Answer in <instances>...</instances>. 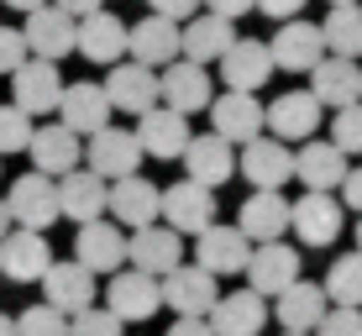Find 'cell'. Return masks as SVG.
<instances>
[{
	"label": "cell",
	"instance_id": "484cf974",
	"mask_svg": "<svg viewBox=\"0 0 362 336\" xmlns=\"http://www.w3.org/2000/svg\"><path fill=\"white\" fill-rule=\"evenodd\" d=\"M127 53H132V64H147V69L173 64V58H179V21L147 11L136 27H127Z\"/></svg>",
	"mask_w": 362,
	"mask_h": 336
},
{
	"label": "cell",
	"instance_id": "c3c4849f",
	"mask_svg": "<svg viewBox=\"0 0 362 336\" xmlns=\"http://www.w3.org/2000/svg\"><path fill=\"white\" fill-rule=\"evenodd\" d=\"M341 200H346V210H362V168H346V179H341Z\"/></svg>",
	"mask_w": 362,
	"mask_h": 336
},
{
	"label": "cell",
	"instance_id": "d590c367",
	"mask_svg": "<svg viewBox=\"0 0 362 336\" xmlns=\"http://www.w3.org/2000/svg\"><path fill=\"white\" fill-rule=\"evenodd\" d=\"M320 42L336 58H362V6H331L326 21H320Z\"/></svg>",
	"mask_w": 362,
	"mask_h": 336
},
{
	"label": "cell",
	"instance_id": "e575fe53",
	"mask_svg": "<svg viewBox=\"0 0 362 336\" xmlns=\"http://www.w3.org/2000/svg\"><path fill=\"white\" fill-rule=\"evenodd\" d=\"M273 315H279V326L284 331H315L320 326V315H326V289H320V284H310V279H294L289 289H279L273 294Z\"/></svg>",
	"mask_w": 362,
	"mask_h": 336
},
{
	"label": "cell",
	"instance_id": "52a82bcc",
	"mask_svg": "<svg viewBox=\"0 0 362 336\" xmlns=\"http://www.w3.org/2000/svg\"><path fill=\"white\" fill-rule=\"evenodd\" d=\"M341 200H336V195H326V190H310L305 200H294L289 205V231L299 236V242L305 247H331L336 236H341Z\"/></svg>",
	"mask_w": 362,
	"mask_h": 336
},
{
	"label": "cell",
	"instance_id": "f6af8a7d",
	"mask_svg": "<svg viewBox=\"0 0 362 336\" xmlns=\"http://www.w3.org/2000/svg\"><path fill=\"white\" fill-rule=\"evenodd\" d=\"M252 11H263V16H273V21H289V16L305 11V0H252Z\"/></svg>",
	"mask_w": 362,
	"mask_h": 336
},
{
	"label": "cell",
	"instance_id": "3957f363",
	"mask_svg": "<svg viewBox=\"0 0 362 336\" xmlns=\"http://www.w3.org/2000/svg\"><path fill=\"white\" fill-rule=\"evenodd\" d=\"M158 216L179 236H199L216 221V190H205V184H194V179H179V184H168V190L158 195Z\"/></svg>",
	"mask_w": 362,
	"mask_h": 336
},
{
	"label": "cell",
	"instance_id": "9a60e30c",
	"mask_svg": "<svg viewBox=\"0 0 362 336\" xmlns=\"http://www.w3.org/2000/svg\"><path fill=\"white\" fill-rule=\"evenodd\" d=\"M163 294H158V279L153 273H136V268H116L110 273V289H105V310L127 326V320H147L158 315Z\"/></svg>",
	"mask_w": 362,
	"mask_h": 336
},
{
	"label": "cell",
	"instance_id": "f907efd6",
	"mask_svg": "<svg viewBox=\"0 0 362 336\" xmlns=\"http://www.w3.org/2000/svg\"><path fill=\"white\" fill-rule=\"evenodd\" d=\"M0 6H11V11H21V16H27L32 6H42V0H0Z\"/></svg>",
	"mask_w": 362,
	"mask_h": 336
},
{
	"label": "cell",
	"instance_id": "f1b7e54d",
	"mask_svg": "<svg viewBox=\"0 0 362 336\" xmlns=\"http://www.w3.org/2000/svg\"><path fill=\"white\" fill-rule=\"evenodd\" d=\"M179 163H184V179L205 184V190H216V184H226L231 173H236L231 142H221L216 132H210V137H189V142H184V153H179Z\"/></svg>",
	"mask_w": 362,
	"mask_h": 336
},
{
	"label": "cell",
	"instance_id": "cb8c5ba5",
	"mask_svg": "<svg viewBox=\"0 0 362 336\" xmlns=\"http://www.w3.org/2000/svg\"><path fill=\"white\" fill-rule=\"evenodd\" d=\"M205 320H210L216 336H257L268 326V305H263V294H252V289L216 294V305L205 310Z\"/></svg>",
	"mask_w": 362,
	"mask_h": 336
},
{
	"label": "cell",
	"instance_id": "9c48e42d",
	"mask_svg": "<svg viewBox=\"0 0 362 336\" xmlns=\"http://www.w3.org/2000/svg\"><path fill=\"white\" fill-rule=\"evenodd\" d=\"M53 263V247H47V231H27V226H11L0 236V279H16V284H37Z\"/></svg>",
	"mask_w": 362,
	"mask_h": 336
},
{
	"label": "cell",
	"instance_id": "30bf717a",
	"mask_svg": "<svg viewBox=\"0 0 362 336\" xmlns=\"http://www.w3.org/2000/svg\"><path fill=\"white\" fill-rule=\"evenodd\" d=\"M320 105L310 90H284L273 105H263V132L279 137V142H305V137H315L320 127Z\"/></svg>",
	"mask_w": 362,
	"mask_h": 336
},
{
	"label": "cell",
	"instance_id": "7c38bea8",
	"mask_svg": "<svg viewBox=\"0 0 362 336\" xmlns=\"http://www.w3.org/2000/svg\"><path fill=\"white\" fill-rule=\"evenodd\" d=\"M158 294H163V305L173 315H205L221 289H216V273H205L199 263H179L158 279Z\"/></svg>",
	"mask_w": 362,
	"mask_h": 336
},
{
	"label": "cell",
	"instance_id": "7402d4cb",
	"mask_svg": "<svg viewBox=\"0 0 362 336\" xmlns=\"http://www.w3.org/2000/svg\"><path fill=\"white\" fill-rule=\"evenodd\" d=\"M110 110H127V116H142L147 105H158V69L147 64H110V79H100Z\"/></svg>",
	"mask_w": 362,
	"mask_h": 336
},
{
	"label": "cell",
	"instance_id": "7dc6e473",
	"mask_svg": "<svg viewBox=\"0 0 362 336\" xmlns=\"http://www.w3.org/2000/svg\"><path fill=\"white\" fill-rule=\"evenodd\" d=\"M205 11H216V16H226V21H236V16H247L252 11V0H199Z\"/></svg>",
	"mask_w": 362,
	"mask_h": 336
},
{
	"label": "cell",
	"instance_id": "6da1fadb",
	"mask_svg": "<svg viewBox=\"0 0 362 336\" xmlns=\"http://www.w3.org/2000/svg\"><path fill=\"white\" fill-rule=\"evenodd\" d=\"M58 95H64V74H58V64L27 53L16 69H11V105H16V110H27V116H53Z\"/></svg>",
	"mask_w": 362,
	"mask_h": 336
},
{
	"label": "cell",
	"instance_id": "2e32d148",
	"mask_svg": "<svg viewBox=\"0 0 362 336\" xmlns=\"http://www.w3.org/2000/svg\"><path fill=\"white\" fill-rule=\"evenodd\" d=\"M205 110H210V127H216V137H221V142H231V147L263 137V100H257V95H247V90L216 95Z\"/></svg>",
	"mask_w": 362,
	"mask_h": 336
},
{
	"label": "cell",
	"instance_id": "44dd1931",
	"mask_svg": "<svg viewBox=\"0 0 362 336\" xmlns=\"http://www.w3.org/2000/svg\"><path fill=\"white\" fill-rule=\"evenodd\" d=\"M242 173H247L252 190H284V184L294 179L289 142H279V137H252V142H242Z\"/></svg>",
	"mask_w": 362,
	"mask_h": 336
},
{
	"label": "cell",
	"instance_id": "e0dca14e",
	"mask_svg": "<svg viewBox=\"0 0 362 336\" xmlns=\"http://www.w3.org/2000/svg\"><path fill=\"white\" fill-rule=\"evenodd\" d=\"M84 163H90V173H100V179H127V173L142 168V147H136L132 132L121 127H100L90 132V147H84Z\"/></svg>",
	"mask_w": 362,
	"mask_h": 336
},
{
	"label": "cell",
	"instance_id": "277c9868",
	"mask_svg": "<svg viewBox=\"0 0 362 336\" xmlns=\"http://www.w3.org/2000/svg\"><path fill=\"white\" fill-rule=\"evenodd\" d=\"M6 210H11V226H27V231H47L58 221V179L47 173H21L6 195Z\"/></svg>",
	"mask_w": 362,
	"mask_h": 336
},
{
	"label": "cell",
	"instance_id": "4316f807",
	"mask_svg": "<svg viewBox=\"0 0 362 336\" xmlns=\"http://www.w3.org/2000/svg\"><path fill=\"white\" fill-rule=\"evenodd\" d=\"M231 42H236L231 21L216 16V11H205V16L194 11L189 21H179V58H189V64H216Z\"/></svg>",
	"mask_w": 362,
	"mask_h": 336
},
{
	"label": "cell",
	"instance_id": "5b68a950",
	"mask_svg": "<svg viewBox=\"0 0 362 336\" xmlns=\"http://www.w3.org/2000/svg\"><path fill=\"white\" fill-rule=\"evenodd\" d=\"M268 58H273V69H284V74H310L326 58V42H320V27L315 21H279V32L268 37Z\"/></svg>",
	"mask_w": 362,
	"mask_h": 336
},
{
	"label": "cell",
	"instance_id": "4dcf8cb0",
	"mask_svg": "<svg viewBox=\"0 0 362 336\" xmlns=\"http://www.w3.org/2000/svg\"><path fill=\"white\" fill-rule=\"evenodd\" d=\"M310 95H315L320 105H331V110L362 100V69H357V58H336V53L320 58V64L310 69Z\"/></svg>",
	"mask_w": 362,
	"mask_h": 336
},
{
	"label": "cell",
	"instance_id": "db71d44e",
	"mask_svg": "<svg viewBox=\"0 0 362 336\" xmlns=\"http://www.w3.org/2000/svg\"><path fill=\"white\" fill-rule=\"evenodd\" d=\"M357 253H362V221H357Z\"/></svg>",
	"mask_w": 362,
	"mask_h": 336
},
{
	"label": "cell",
	"instance_id": "d6986e66",
	"mask_svg": "<svg viewBox=\"0 0 362 336\" xmlns=\"http://www.w3.org/2000/svg\"><path fill=\"white\" fill-rule=\"evenodd\" d=\"M136 147H142V158H179L184 142H189V116H179V110L168 105H147L142 116H136Z\"/></svg>",
	"mask_w": 362,
	"mask_h": 336
},
{
	"label": "cell",
	"instance_id": "ab89813d",
	"mask_svg": "<svg viewBox=\"0 0 362 336\" xmlns=\"http://www.w3.org/2000/svg\"><path fill=\"white\" fill-rule=\"evenodd\" d=\"M32 142V116L16 105H0V158L6 153H27Z\"/></svg>",
	"mask_w": 362,
	"mask_h": 336
},
{
	"label": "cell",
	"instance_id": "ffe728a7",
	"mask_svg": "<svg viewBox=\"0 0 362 336\" xmlns=\"http://www.w3.org/2000/svg\"><path fill=\"white\" fill-rule=\"evenodd\" d=\"M74 47H79L90 64H121V53H127V21L100 6V11L74 21Z\"/></svg>",
	"mask_w": 362,
	"mask_h": 336
},
{
	"label": "cell",
	"instance_id": "9f6ffc18",
	"mask_svg": "<svg viewBox=\"0 0 362 336\" xmlns=\"http://www.w3.org/2000/svg\"><path fill=\"white\" fill-rule=\"evenodd\" d=\"M331 6H352V0H331Z\"/></svg>",
	"mask_w": 362,
	"mask_h": 336
},
{
	"label": "cell",
	"instance_id": "ac0fdd59",
	"mask_svg": "<svg viewBox=\"0 0 362 336\" xmlns=\"http://www.w3.org/2000/svg\"><path fill=\"white\" fill-rule=\"evenodd\" d=\"M74 263H84L90 273H116L127 263V231H121L110 216L84 221L79 236H74Z\"/></svg>",
	"mask_w": 362,
	"mask_h": 336
},
{
	"label": "cell",
	"instance_id": "d4e9b609",
	"mask_svg": "<svg viewBox=\"0 0 362 336\" xmlns=\"http://www.w3.org/2000/svg\"><path fill=\"white\" fill-rule=\"evenodd\" d=\"M58 121H64L69 132H79V137L110 127V100H105V90H100L95 79L64 84V95H58Z\"/></svg>",
	"mask_w": 362,
	"mask_h": 336
},
{
	"label": "cell",
	"instance_id": "11a10c76",
	"mask_svg": "<svg viewBox=\"0 0 362 336\" xmlns=\"http://www.w3.org/2000/svg\"><path fill=\"white\" fill-rule=\"evenodd\" d=\"M284 336H310V331H284Z\"/></svg>",
	"mask_w": 362,
	"mask_h": 336
},
{
	"label": "cell",
	"instance_id": "1f68e13d",
	"mask_svg": "<svg viewBox=\"0 0 362 336\" xmlns=\"http://www.w3.org/2000/svg\"><path fill=\"white\" fill-rule=\"evenodd\" d=\"M58 216H69V221H100L105 216V179L90 168H69V173H58Z\"/></svg>",
	"mask_w": 362,
	"mask_h": 336
},
{
	"label": "cell",
	"instance_id": "74e56055",
	"mask_svg": "<svg viewBox=\"0 0 362 336\" xmlns=\"http://www.w3.org/2000/svg\"><path fill=\"white\" fill-rule=\"evenodd\" d=\"M331 142L341 147L346 158H362V100H352V105L336 110V121H331Z\"/></svg>",
	"mask_w": 362,
	"mask_h": 336
},
{
	"label": "cell",
	"instance_id": "5bb4252c",
	"mask_svg": "<svg viewBox=\"0 0 362 336\" xmlns=\"http://www.w3.org/2000/svg\"><path fill=\"white\" fill-rule=\"evenodd\" d=\"M37 284H42V305H53L58 315H79V310L95 305V294H100L95 289V273L84 263H74V257H69V263H58V257H53Z\"/></svg>",
	"mask_w": 362,
	"mask_h": 336
},
{
	"label": "cell",
	"instance_id": "681fc988",
	"mask_svg": "<svg viewBox=\"0 0 362 336\" xmlns=\"http://www.w3.org/2000/svg\"><path fill=\"white\" fill-rule=\"evenodd\" d=\"M53 6H58V11H69V16L79 21V16H90V11H100L105 0H53Z\"/></svg>",
	"mask_w": 362,
	"mask_h": 336
},
{
	"label": "cell",
	"instance_id": "603a6c76",
	"mask_svg": "<svg viewBox=\"0 0 362 336\" xmlns=\"http://www.w3.org/2000/svg\"><path fill=\"white\" fill-rule=\"evenodd\" d=\"M216 64H221V84H226V90H247V95H257L268 84V74H273L268 42H252V37H236Z\"/></svg>",
	"mask_w": 362,
	"mask_h": 336
},
{
	"label": "cell",
	"instance_id": "f5cc1de1",
	"mask_svg": "<svg viewBox=\"0 0 362 336\" xmlns=\"http://www.w3.org/2000/svg\"><path fill=\"white\" fill-rule=\"evenodd\" d=\"M0 336H16V320L11 315H0Z\"/></svg>",
	"mask_w": 362,
	"mask_h": 336
},
{
	"label": "cell",
	"instance_id": "8fae6325",
	"mask_svg": "<svg viewBox=\"0 0 362 336\" xmlns=\"http://www.w3.org/2000/svg\"><path fill=\"white\" fill-rule=\"evenodd\" d=\"M158 184L153 179H142V173H127V179H110L105 184V216L116 221V226H147V221H158Z\"/></svg>",
	"mask_w": 362,
	"mask_h": 336
},
{
	"label": "cell",
	"instance_id": "f35d334b",
	"mask_svg": "<svg viewBox=\"0 0 362 336\" xmlns=\"http://www.w3.org/2000/svg\"><path fill=\"white\" fill-rule=\"evenodd\" d=\"M16 336H69V315H58L53 305H27L16 315Z\"/></svg>",
	"mask_w": 362,
	"mask_h": 336
},
{
	"label": "cell",
	"instance_id": "4fadbf2b",
	"mask_svg": "<svg viewBox=\"0 0 362 336\" xmlns=\"http://www.w3.org/2000/svg\"><path fill=\"white\" fill-rule=\"evenodd\" d=\"M21 37H27V53H32V58L58 64V58L74 53V16H69V11H58L53 0H42V6L27 11V27H21Z\"/></svg>",
	"mask_w": 362,
	"mask_h": 336
},
{
	"label": "cell",
	"instance_id": "83f0119b",
	"mask_svg": "<svg viewBox=\"0 0 362 336\" xmlns=\"http://www.w3.org/2000/svg\"><path fill=\"white\" fill-rule=\"evenodd\" d=\"M27 153H32V168H37V173H47V179H58V173H69V168H79V163H84L79 132H69L64 121H58V127H32Z\"/></svg>",
	"mask_w": 362,
	"mask_h": 336
},
{
	"label": "cell",
	"instance_id": "836d02e7",
	"mask_svg": "<svg viewBox=\"0 0 362 336\" xmlns=\"http://www.w3.org/2000/svg\"><path fill=\"white\" fill-rule=\"evenodd\" d=\"M236 231L247 242H273V236L289 231V200H284V190H252V200H242Z\"/></svg>",
	"mask_w": 362,
	"mask_h": 336
},
{
	"label": "cell",
	"instance_id": "ba28073f",
	"mask_svg": "<svg viewBox=\"0 0 362 336\" xmlns=\"http://www.w3.org/2000/svg\"><path fill=\"white\" fill-rule=\"evenodd\" d=\"M127 263L136 273H153V279H163L168 268L184 263V236L173 226H158V221H147V226H136L127 236Z\"/></svg>",
	"mask_w": 362,
	"mask_h": 336
},
{
	"label": "cell",
	"instance_id": "8992f818",
	"mask_svg": "<svg viewBox=\"0 0 362 336\" xmlns=\"http://www.w3.org/2000/svg\"><path fill=\"white\" fill-rule=\"evenodd\" d=\"M247 289L252 294H279V289H289V284L299 279V253L284 236H273V242H252V253H247Z\"/></svg>",
	"mask_w": 362,
	"mask_h": 336
},
{
	"label": "cell",
	"instance_id": "ee69618b",
	"mask_svg": "<svg viewBox=\"0 0 362 336\" xmlns=\"http://www.w3.org/2000/svg\"><path fill=\"white\" fill-rule=\"evenodd\" d=\"M153 6V16H168V21H189L199 11V0H147Z\"/></svg>",
	"mask_w": 362,
	"mask_h": 336
},
{
	"label": "cell",
	"instance_id": "d6a6232c",
	"mask_svg": "<svg viewBox=\"0 0 362 336\" xmlns=\"http://www.w3.org/2000/svg\"><path fill=\"white\" fill-rule=\"evenodd\" d=\"M194 242H199V247H194V253H199V268L216 273V279H221V273H242V268H247V253H252V242H247L236 226H221V221H210Z\"/></svg>",
	"mask_w": 362,
	"mask_h": 336
},
{
	"label": "cell",
	"instance_id": "7a4b0ae2",
	"mask_svg": "<svg viewBox=\"0 0 362 336\" xmlns=\"http://www.w3.org/2000/svg\"><path fill=\"white\" fill-rule=\"evenodd\" d=\"M210 100H216V90H210V74L205 64H189V58H173V64L158 69V105L179 110V116H199Z\"/></svg>",
	"mask_w": 362,
	"mask_h": 336
},
{
	"label": "cell",
	"instance_id": "8d00e7d4",
	"mask_svg": "<svg viewBox=\"0 0 362 336\" xmlns=\"http://www.w3.org/2000/svg\"><path fill=\"white\" fill-rule=\"evenodd\" d=\"M326 300L336 305H362V253H341L336 263L326 268Z\"/></svg>",
	"mask_w": 362,
	"mask_h": 336
},
{
	"label": "cell",
	"instance_id": "b9f144b4",
	"mask_svg": "<svg viewBox=\"0 0 362 336\" xmlns=\"http://www.w3.org/2000/svg\"><path fill=\"white\" fill-rule=\"evenodd\" d=\"M315 336H362V305H336L320 315Z\"/></svg>",
	"mask_w": 362,
	"mask_h": 336
},
{
	"label": "cell",
	"instance_id": "f546056e",
	"mask_svg": "<svg viewBox=\"0 0 362 336\" xmlns=\"http://www.w3.org/2000/svg\"><path fill=\"white\" fill-rule=\"evenodd\" d=\"M346 153L336 142H315V137H305V147L294 153V179H305V190H326L336 195L341 190V179H346Z\"/></svg>",
	"mask_w": 362,
	"mask_h": 336
},
{
	"label": "cell",
	"instance_id": "bcb514c9",
	"mask_svg": "<svg viewBox=\"0 0 362 336\" xmlns=\"http://www.w3.org/2000/svg\"><path fill=\"white\" fill-rule=\"evenodd\" d=\"M168 336H216V331H210L205 315H179V320L168 326Z\"/></svg>",
	"mask_w": 362,
	"mask_h": 336
},
{
	"label": "cell",
	"instance_id": "60d3db41",
	"mask_svg": "<svg viewBox=\"0 0 362 336\" xmlns=\"http://www.w3.org/2000/svg\"><path fill=\"white\" fill-rule=\"evenodd\" d=\"M69 336H121V320L105 305H84L79 315H69Z\"/></svg>",
	"mask_w": 362,
	"mask_h": 336
},
{
	"label": "cell",
	"instance_id": "816d5d0a",
	"mask_svg": "<svg viewBox=\"0 0 362 336\" xmlns=\"http://www.w3.org/2000/svg\"><path fill=\"white\" fill-rule=\"evenodd\" d=\"M11 231V210H6V200H0V236Z\"/></svg>",
	"mask_w": 362,
	"mask_h": 336
},
{
	"label": "cell",
	"instance_id": "7bdbcfd3",
	"mask_svg": "<svg viewBox=\"0 0 362 336\" xmlns=\"http://www.w3.org/2000/svg\"><path fill=\"white\" fill-rule=\"evenodd\" d=\"M27 58V37H21V27H0V74H11Z\"/></svg>",
	"mask_w": 362,
	"mask_h": 336
}]
</instances>
